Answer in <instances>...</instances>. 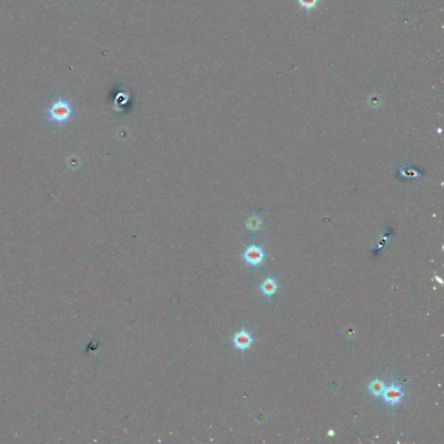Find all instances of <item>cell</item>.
Here are the masks:
<instances>
[{
  "label": "cell",
  "mask_w": 444,
  "mask_h": 444,
  "mask_svg": "<svg viewBox=\"0 0 444 444\" xmlns=\"http://www.w3.org/2000/svg\"><path fill=\"white\" fill-rule=\"evenodd\" d=\"M233 342H234V346L236 349L244 351L248 350V348H250L254 342V339H253L251 334L249 333L248 331H245L244 329H242L241 331H239L234 335Z\"/></svg>",
  "instance_id": "277c9868"
},
{
  "label": "cell",
  "mask_w": 444,
  "mask_h": 444,
  "mask_svg": "<svg viewBox=\"0 0 444 444\" xmlns=\"http://www.w3.org/2000/svg\"><path fill=\"white\" fill-rule=\"evenodd\" d=\"M245 261L248 264L251 265H258L261 264L264 258H265V253L263 251V249L260 247L252 245L250 247L247 248V250L243 254Z\"/></svg>",
  "instance_id": "7a4b0ae2"
},
{
  "label": "cell",
  "mask_w": 444,
  "mask_h": 444,
  "mask_svg": "<svg viewBox=\"0 0 444 444\" xmlns=\"http://www.w3.org/2000/svg\"><path fill=\"white\" fill-rule=\"evenodd\" d=\"M277 289H278L277 282H276L275 279H272V278L265 279L260 285V290L265 296H272L276 293Z\"/></svg>",
  "instance_id": "5b68a950"
},
{
  "label": "cell",
  "mask_w": 444,
  "mask_h": 444,
  "mask_svg": "<svg viewBox=\"0 0 444 444\" xmlns=\"http://www.w3.org/2000/svg\"><path fill=\"white\" fill-rule=\"evenodd\" d=\"M329 435H330V436H333L334 432H332V431H330V432H329Z\"/></svg>",
  "instance_id": "9c48e42d"
},
{
  "label": "cell",
  "mask_w": 444,
  "mask_h": 444,
  "mask_svg": "<svg viewBox=\"0 0 444 444\" xmlns=\"http://www.w3.org/2000/svg\"><path fill=\"white\" fill-rule=\"evenodd\" d=\"M72 112V107L69 101L59 99L49 108L48 120L56 125H62L69 120Z\"/></svg>",
  "instance_id": "6da1fadb"
},
{
  "label": "cell",
  "mask_w": 444,
  "mask_h": 444,
  "mask_svg": "<svg viewBox=\"0 0 444 444\" xmlns=\"http://www.w3.org/2000/svg\"><path fill=\"white\" fill-rule=\"evenodd\" d=\"M247 226L251 230H257L261 226V221L257 216H253V217L249 218Z\"/></svg>",
  "instance_id": "ba28073f"
},
{
  "label": "cell",
  "mask_w": 444,
  "mask_h": 444,
  "mask_svg": "<svg viewBox=\"0 0 444 444\" xmlns=\"http://www.w3.org/2000/svg\"><path fill=\"white\" fill-rule=\"evenodd\" d=\"M319 0H299L300 6L307 10H311L317 6Z\"/></svg>",
  "instance_id": "52a82bcc"
},
{
  "label": "cell",
  "mask_w": 444,
  "mask_h": 444,
  "mask_svg": "<svg viewBox=\"0 0 444 444\" xmlns=\"http://www.w3.org/2000/svg\"><path fill=\"white\" fill-rule=\"evenodd\" d=\"M382 396L385 402L394 406L400 403L403 396V392L400 386L391 384L389 387H385Z\"/></svg>",
  "instance_id": "3957f363"
},
{
  "label": "cell",
  "mask_w": 444,
  "mask_h": 444,
  "mask_svg": "<svg viewBox=\"0 0 444 444\" xmlns=\"http://www.w3.org/2000/svg\"><path fill=\"white\" fill-rule=\"evenodd\" d=\"M384 389H385L384 383L381 380H379V379L373 380L370 383V385H369L370 391H371L372 395H374L376 396H382V393L384 391Z\"/></svg>",
  "instance_id": "8992f818"
}]
</instances>
